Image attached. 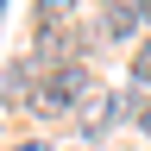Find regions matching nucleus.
<instances>
[{"mask_svg": "<svg viewBox=\"0 0 151 151\" xmlns=\"http://www.w3.org/2000/svg\"><path fill=\"white\" fill-rule=\"evenodd\" d=\"M88 88V76L76 69V63H63L57 76H44V82L32 88V113H44V120H57V113H69V101Z\"/></svg>", "mask_w": 151, "mask_h": 151, "instance_id": "obj_1", "label": "nucleus"}, {"mask_svg": "<svg viewBox=\"0 0 151 151\" xmlns=\"http://www.w3.org/2000/svg\"><path fill=\"white\" fill-rule=\"evenodd\" d=\"M139 25H145V6H113V13H107V32H113V38H132Z\"/></svg>", "mask_w": 151, "mask_h": 151, "instance_id": "obj_2", "label": "nucleus"}, {"mask_svg": "<svg viewBox=\"0 0 151 151\" xmlns=\"http://www.w3.org/2000/svg\"><path fill=\"white\" fill-rule=\"evenodd\" d=\"M113 120V94H88V132H101Z\"/></svg>", "mask_w": 151, "mask_h": 151, "instance_id": "obj_3", "label": "nucleus"}, {"mask_svg": "<svg viewBox=\"0 0 151 151\" xmlns=\"http://www.w3.org/2000/svg\"><path fill=\"white\" fill-rule=\"evenodd\" d=\"M132 82H139V88L151 94V63H139V69H132Z\"/></svg>", "mask_w": 151, "mask_h": 151, "instance_id": "obj_4", "label": "nucleus"}, {"mask_svg": "<svg viewBox=\"0 0 151 151\" xmlns=\"http://www.w3.org/2000/svg\"><path fill=\"white\" fill-rule=\"evenodd\" d=\"M19 151H44V145H19Z\"/></svg>", "mask_w": 151, "mask_h": 151, "instance_id": "obj_5", "label": "nucleus"}, {"mask_svg": "<svg viewBox=\"0 0 151 151\" xmlns=\"http://www.w3.org/2000/svg\"><path fill=\"white\" fill-rule=\"evenodd\" d=\"M145 132H151V107H145Z\"/></svg>", "mask_w": 151, "mask_h": 151, "instance_id": "obj_6", "label": "nucleus"}]
</instances>
